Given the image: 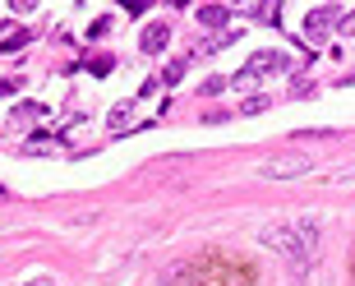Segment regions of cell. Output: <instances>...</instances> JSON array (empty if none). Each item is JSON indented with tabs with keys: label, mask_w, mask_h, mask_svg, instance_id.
Here are the masks:
<instances>
[{
	"label": "cell",
	"mask_w": 355,
	"mask_h": 286,
	"mask_svg": "<svg viewBox=\"0 0 355 286\" xmlns=\"http://www.w3.org/2000/svg\"><path fill=\"white\" fill-rule=\"evenodd\" d=\"M184 69H189V60H171V65L162 69V78H166V83H180V78H184Z\"/></svg>",
	"instance_id": "16"
},
{
	"label": "cell",
	"mask_w": 355,
	"mask_h": 286,
	"mask_svg": "<svg viewBox=\"0 0 355 286\" xmlns=\"http://www.w3.org/2000/svg\"><path fill=\"white\" fill-rule=\"evenodd\" d=\"M231 42H240V33L222 28V33H212V37H198V42H194V56H217V51H226Z\"/></svg>",
	"instance_id": "8"
},
{
	"label": "cell",
	"mask_w": 355,
	"mask_h": 286,
	"mask_svg": "<svg viewBox=\"0 0 355 286\" xmlns=\"http://www.w3.org/2000/svg\"><path fill=\"white\" fill-rule=\"evenodd\" d=\"M259 240H263L268 249H277V254L291 263V273H300V277L309 273V259H314V249H318L309 235H300V226H263Z\"/></svg>",
	"instance_id": "1"
},
{
	"label": "cell",
	"mask_w": 355,
	"mask_h": 286,
	"mask_svg": "<svg viewBox=\"0 0 355 286\" xmlns=\"http://www.w3.org/2000/svg\"><path fill=\"white\" fill-rule=\"evenodd\" d=\"M337 24H342V10H337V5H323V10H309V14H304V33H300V42L318 51V47L328 42V33H332Z\"/></svg>",
	"instance_id": "2"
},
{
	"label": "cell",
	"mask_w": 355,
	"mask_h": 286,
	"mask_svg": "<svg viewBox=\"0 0 355 286\" xmlns=\"http://www.w3.org/2000/svg\"><path fill=\"white\" fill-rule=\"evenodd\" d=\"M166 42H171V24H162V19H153V24L144 28V37H139V47H144L148 56L166 51Z\"/></svg>",
	"instance_id": "6"
},
{
	"label": "cell",
	"mask_w": 355,
	"mask_h": 286,
	"mask_svg": "<svg viewBox=\"0 0 355 286\" xmlns=\"http://www.w3.org/2000/svg\"><path fill=\"white\" fill-rule=\"evenodd\" d=\"M245 69H250L254 78H268V74H291L295 60H291L282 47H268V51H254L250 60H245Z\"/></svg>",
	"instance_id": "4"
},
{
	"label": "cell",
	"mask_w": 355,
	"mask_h": 286,
	"mask_svg": "<svg viewBox=\"0 0 355 286\" xmlns=\"http://www.w3.org/2000/svg\"><path fill=\"white\" fill-rule=\"evenodd\" d=\"M46 111H51V106H42V102H19V106H14V116H19V120H33V116H46Z\"/></svg>",
	"instance_id": "14"
},
{
	"label": "cell",
	"mask_w": 355,
	"mask_h": 286,
	"mask_svg": "<svg viewBox=\"0 0 355 286\" xmlns=\"http://www.w3.org/2000/svg\"><path fill=\"white\" fill-rule=\"evenodd\" d=\"M5 5H10V14H28V10H37L42 0H5Z\"/></svg>",
	"instance_id": "20"
},
{
	"label": "cell",
	"mask_w": 355,
	"mask_h": 286,
	"mask_svg": "<svg viewBox=\"0 0 355 286\" xmlns=\"http://www.w3.org/2000/svg\"><path fill=\"white\" fill-rule=\"evenodd\" d=\"M226 24H231V10H226V5H203V10H198V28H212V33H222Z\"/></svg>",
	"instance_id": "9"
},
{
	"label": "cell",
	"mask_w": 355,
	"mask_h": 286,
	"mask_svg": "<svg viewBox=\"0 0 355 286\" xmlns=\"http://www.w3.org/2000/svg\"><path fill=\"white\" fill-rule=\"evenodd\" d=\"M111 65H116L111 56H92L88 65H79V69H92V74H111Z\"/></svg>",
	"instance_id": "17"
},
{
	"label": "cell",
	"mask_w": 355,
	"mask_h": 286,
	"mask_svg": "<svg viewBox=\"0 0 355 286\" xmlns=\"http://www.w3.org/2000/svg\"><path fill=\"white\" fill-rule=\"evenodd\" d=\"M125 125H134V106H130V102L111 111V130H125Z\"/></svg>",
	"instance_id": "15"
},
{
	"label": "cell",
	"mask_w": 355,
	"mask_h": 286,
	"mask_svg": "<svg viewBox=\"0 0 355 286\" xmlns=\"http://www.w3.org/2000/svg\"><path fill=\"white\" fill-rule=\"evenodd\" d=\"M304 171H314V157L309 153H282V157H272V162H263L259 176H263V180H291V176H304Z\"/></svg>",
	"instance_id": "3"
},
{
	"label": "cell",
	"mask_w": 355,
	"mask_h": 286,
	"mask_svg": "<svg viewBox=\"0 0 355 286\" xmlns=\"http://www.w3.org/2000/svg\"><path fill=\"white\" fill-rule=\"evenodd\" d=\"M337 33H342V37H355V14H342V24H337Z\"/></svg>",
	"instance_id": "21"
},
{
	"label": "cell",
	"mask_w": 355,
	"mask_h": 286,
	"mask_svg": "<svg viewBox=\"0 0 355 286\" xmlns=\"http://www.w3.org/2000/svg\"><path fill=\"white\" fill-rule=\"evenodd\" d=\"M175 5H189V0H175Z\"/></svg>",
	"instance_id": "23"
},
{
	"label": "cell",
	"mask_w": 355,
	"mask_h": 286,
	"mask_svg": "<svg viewBox=\"0 0 355 286\" xmlns=\"http://www.w3.org/2000/svg\"><path fill=\"white\" fill-rule=\"evenodd\" d=\"M55 143H60V134H33L28 143H19V153H28V157H46V153H55Z\"/></svg>",
	"instance_id": "10"
},
{
	"label": "cell",
	"mask_w": 355,
	"mask_h": 286,
	"mask_svg": "<svg viewBox=\"0 0 355 286\" xmlns=\"http://www.w3.org/2000/svg\"><path fill=\"white\" fill-rule=\"evenodd\" d=\"M157 0H120V10L125 14H144V10H153Z\"/></svg>",
	"instance_id": "18"
},
{
	"label": "cell",
	"mask_w": 355,
	"mask_h": 286,
	"mask_svg": "<svg viewBox=\"0 0 355 286\" xmlns=\"http://www.w3.org/2000/svg\"><path fill=\"white\" fill-rule=\"evenodd\" d=\"M157 286H198V277H194V259L171 263V268L157 277Z\"/></svg>",
	"instance_id": "7"
},
{
	"label": "cell",
	"mask_w": 355,
	"mask_h": 286,
	"mask_svg": "<svg viewBox=\"0 0 355 286\" xmlns=\"http://www.w3.org/2000/svg\"><path fill=\"white\" fill-rule=\"evenodd\" d=\"M231 14H240V19H268V24L282 19V10H277L272 0H231Z\"/></svg>",
	"instance_id": "5"
},
{
	"label": "cell",
	"mask_w": 355,
	"mask_h": 286,
	"mask_svg": "<svg viewBox=\"0 0 355 286\" xmlns=\"http://www.w3.org/2000/svg\"><path fill=\"white\" fill-rule=\"evenodd\" d=\"M106 33H111V19H97V24L88 28V37H106Z\"/></svg>",
	"instance_id": "22"
},
{
	"label": "cell",
	"mask_w": 355,
	"mask_h": 286,
	"mask_svg": "<svg viewBox=\"0 0 355 286\" xmlns=\"http://www.w3.org/2000/svg\"><path fill=\"white\" fill-rule=\"evenodd\" d=\"M314 92V78L300 74V69H291V97H309Z\"/></svg>",
	"instance_id": "13"
},
{
	"label": "cell",
	"mask_w": 355,
	"mask_h": 286,
	"mask_svg": "<svg viewBox=\"0 0 355 286\" xmlns=\"http://www.w3.org/2000/svg\"><path fill=\"white\" fill-rule=\"evenodd\" d=\"M24 42H28V28L24 24H10V28H5V37H0V47L14 51V47H24Z\"/></svg>",
	"instance_id": "12"
},
{
	"label": "cell",
	"mask_w": 355,
	"mask_h": 286,
	"mask_svg": "<svg viewBox=\"0 0 355 286\" xmlns=\"http://www.w3.org/2000/svg\"><path fill=\"white\" fill-rule=\"evenodd\" d=\"M226 83H231V78H222V74H212V78H203V88H198V92H208V97H212V92H222Z\"/></svg>",
	"instance_id": "19"
},
{
	"label": "cell",
	"mask_w": 355,
	"mask_h": 286,
	"mask_svg": "<svg viewBox=\"0 0 355 286\" xmlns=\"http://www.w3.org/2000/svg\"><path fill=\"white\" fill-rule=\"evenodd\" d=\"M268 106H272V97H268V92H254V97L240 102V116H263Z\"/></svg>",
	"instance_id": "11"
}]
</instances>
